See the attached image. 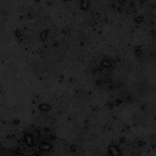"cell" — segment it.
I'll return each instance as SVG.
<instances>
[{
	"instance_id": "1",
	"label": "cell",
	"mask_w": 156,
	"mask_h": 156,
	"mask_svg": "<svg viewBox=\"0 0 156 156\" xmlns=\"http://www.w3.org/2000/svg\"><path fill=\"white\" fill-rule=\"evenodd\" d=\"M110 152H111V156H121L120 151L117 148H111L110 149Z\"/></svg>"
}]
</instances>
